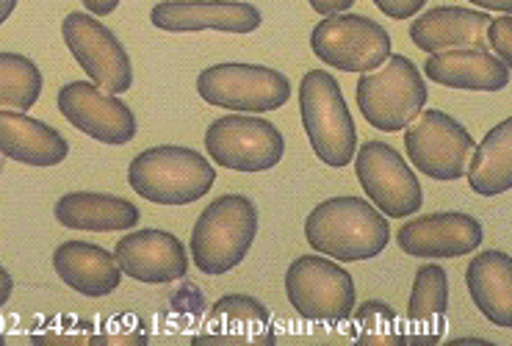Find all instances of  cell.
<instances>
[{
    "label": "cell",
    "instance_id": "d6a6232c",
    "mask_svg": "<svg viewBox=\"0 0 512 346\" xmlns=\"http://www.w3.org/2000/svg\"><path fill=\"white\" fill-rule=\"evenodd\" d=\"M12 291H14V280L12 275L0 266V308L12 299Z\"/></svg>",
    "mask_w": 512,
    "mask_h": 346
},
{
    "label": "cell",
    "instance_id": "f546056e",
    "mask_svg": "<svg viewBox=\"0 0 512 346\" xmlns=\"http://www.w3.org/2000/svg\"><path fill=\"white\" fill-rule=\"evenodd\" d=\"M310 9L324 17H333V14H344L355 6V0H308Z\"/></svg>",
    "mask_w": 512,
    "mask_h": 346
},
{
    "label": "cell",
    "instance_id": "44dd1931",
    "mask_svg": "<svg viewBox=\"0 0 512 346\" xmlns=\"http://www.w3.org/2000/svg\"><path fill=\"white\" fill-rule=\"evenodd\" d=\"M53 216L67 230H84V233H128L142 222V211L122 197L114 194H97V191H72L64 194Z\"/></svg>",
    "mask_w": 512,
    "mask_h": 346
},
{
    "label": "cell",
    "instance_id": "e0dca14e",
    "mask_svg": "<svg viewBox=\"0 0 512 346\" xmlns=\"http://www.w3.org/2000/svg\"><path fill=\"white\" fill-rule=\"evenodd\" d=\"M488 12L463 9V6H438L418 14L410 25V39L424 53H443V50H488Z\"/></svg>",
    "mask_w": 512,
    "mask_h": 346
},
{
    "label": "cell",
    "instance_id": "f1b7e54d",
    "mask_svg": "<svg viewBox=\"0 0 512 346\" xmlns=\"http://www.w3.org/2000/svg\"><path fill=\"white\" fill-rule=\"evenodd\" d=\"M374 6L391 20H410V17L421 14L427 0H374Z\"/></svg>",
    "mask_w": 512,
    "mask_h": 346
},
{
    "label": "cell",
    "instance_id": "9a60e30c",
    "mask_svg": "<svg viewBox=\"0 0 512 346\" xmlns=\"http://www.w3.org/2000/svg\"><path fill=\"white\" fill-rule=\"evenodd\" d=\"M122 275L144 286H167L189 275V252L167 230H128L114 247Z\"/></svg>",
    "mask_w": 512,
    "mask_h": 346
},
{
    "label": "cell",
    "instance_id": "d6986e66",
    "mask_svg": "<svg viewBox=\"0 0 512 346\" xmlns=\"http://www.w3.org/2000/svg\"><path fill=\"white\" fill-rule=\"evenodd\" d=\"M53 269L64 286L89 299L111 297L122 283L117 258L89 241H64L53 252Z\"/></svg>",
    "mask_w": 512,
    "mask_h": 346
},
{
    "label": "cell",
    "instance_id": "3957f363",
    "mask_svg": "<svg viewBox=\"0 0 512 346\" xmlns=\"http://www.w3.org/2000/svg\"><path fill=\"white\" fill-rule=\"evenodd\" d=\"M128 183L147 203L180 208L197 203L214 189L216 169L191 147L164 144L133 158L128 167Z\"/></svg>",
    "mask_w": 512,
    "mask_h": 346
},
{
    "label": "cell",
    "instance_id": "7c38bea8",
    "mask_svg": "<svg viewBox=\"0 0 512 346\" xmlns=\"http://www.w3.org/2000/svg\"><path fill=\"white\" fill-rule=\"evenodd\" d=\"M61 36L72 59L81 64L92 84L108 95L131 92L133 64L120 39L111 34V28L89 12H72L61 23Z\"/></svg>",
    "mask_w": 512,
    "mask_h": 346
},
{
    "label": "cell",
    "instance_id": "8992f818",
    "mask_svg": "<svg viewBox=\"0 0 512 346\" xmlns=\"http://www.w3.org/2000/svg\"><path fill=\"white\" fill-rule=\"evenodd\" d=\"M286 297L291 308L316 324H344L355 311V277L324 255H302L288 266Z\"/></svg>",
    "mask_w": 512,
    "mask_h": 346
},
{
    "label": "cell",
    "instance_id": "4fadbf2b",
    "mask_svg": "<svg viewBox=\"0 0 512 346\" xmlns=\"http://www.w3.org/2000/svg\"><path fill=\"white\" fill-rule=\"evenodd\" d=\"M59 111L75 131L111 147L131 144L139 131L131 106L117 95L103 92L92 81H72L64 86L59 92Z\"/></svg>",
    "mask_w": 512,
    "mask_h": 346
},
{
    "label": "cell",
    "instance_id": "603a6c76",
    "mask_svg": "<svg viewBox=\"0 0 512 346\" xmlns=\"http://www.w3.org/2000/svg\"><path fill=\"white\" fill-rule=\"evenodd\" d=\"M449 313V275L438 263H427L416 272L407 302V344H438L446 333Z\"/></svg>",
    "mask_w": 512,
    "mask_h": 346
},
{
    "label": "cell",
    "instance_id": "83f0119b",
    "mask_svg": "<svg viewBox=\"0 0 512 346\" xmlns=\"http://www.w3.org/2000/svg\"><path fill=\"white\" fill-rule=\"evenodd\" d=\"M485 39H488L493 56L512 67V14H501L496 20H490Z\"/></svg>",
    "mask_w": 512,
    "mask_h": 346
},
{
    "label": "cell",
    "instance_id": "e575fe53",
    "mask_svg": "<svg viewBox=\"0 0 512 346\" xmlns=\"http://www.w3.org/2000/svg\"><path fill=\"white\" fill-rule=\"evenodd\" d=\"M0 346H3V338H0Z\"/></svg>",
    "mask_w": 512,
    "mask_h": 346
},
{
    "label": "cell",
    "instance_id": "4316f807",
    "mask_svg": "<svg viewBox=\"0 0 512 346\" xmlns=\"http://www.w3.org/2000/svg\"><path fill=\"white\" fill-rule=\"evenodd\" d=\"M352 338L366 346H396L405 341L399 327V316L385 302H363L358 311H352Z\"/></svg>",
    "mask_w": 512,
    "mask_h": 346
},
{
    "label": "cell",
    "instance_id": "7a4b0ae2",
    "mask_svg": "<svg viewBox=\"0 0 512 346\" xmlns=\"http://www.w3.org/2000/svg\"><path fill=\"white\" fill-rule=\"evenodd\" d=\"M258 236V208L244 194H225L205 208L191 230L189 252L203 275L222 277L250 255Z\"/></svg>",
    "mask_w": 512,
    "mask_h": 346
},
{
    "label": "cell",
    "instance_id": "cb8c5ba5",
    "mask_svg": "<svg viewBox=\"0 0 512 346\" xmlns=\"http://www.w3.org/2000/svg\"><path fill=\"white\" fill-rule=\"evenodd\" d=\"M465 286L471 302L490 324L512 327V258L507 252H479L468 263Z\"/></svg>",
    "mask_w": 512,
    "mask_h": 346
},
{
    "label": "cell",
    "instance_id": "52a82bcc",
    "mask_svg": "<svg viewBox=\"0 0 512 346\" xmlns=\"http://www.w3.org/2000/svg\"><path fill=\"white\" fill-rule=\"evenodd\" d=\"M197 92L208 106L239 114H269L291 100V81L272 67L227 61L200 72Z\"/></svg>",
    "mask_w": 512,
    "mask_h": 346
},
{
    "label": "cell",
    "instance_id": "6da1fadb",
    "mask_svg": "<svg viewBox=\"0 0 512 346\" xmlns=\"http://www.w3.org/2000/svg\"><path fill=\"white\" fill-rule=\"evenodd\" d=\"M310 250L341 263L371 261L391 241L388 219L360 197H333L316 205L305 219Z\"/></svg>",
    "mask_w": 512,
    "mask_h": 346
},
{
    "label": "cell",
    "instance_id": "7402d4cb",
    "mask_svg": "<svg viewBox=\"0 0 512 346\" xmlns=\"http://www.w3.org/2000/svg\"><path fill=\"white\" fill-rule=\"evenodd\" d=\"M200 341L222 344H274L272 313L255 297L227 294L216 302L205 319Z\"/></svg>",
    "mask_w": 512,
    "mask_h": 346
},
{
    "label": "cell",
    "instance_id": "ffe728a7",
    "mask_svg": "<svg viewBox=\"0 0 512 346\" xmlns=\"http://www.w3.org/2000/svg\"><path fill=\"white\" fill-rule=\"evenodd\" d=\"M0 156L25 167H59L70 156V142L23 111H0Z\"/></svg>",
    "mask_w": 512,
    "mask_h": 346
},
{
    "label": "cell",
    "instance_id": "277c9868",
    "mask_svg": "<svg viewBox=\"0 0 512 346\" xmlns=\"http://www.w3.org/2000/svg\"><path fill=\"white\" fill-rule=\"evenodd\" d=\"M299 114L316 158L333 169L349 167L358 153V128L346 106L341 84L330 72L310 70L302 78Z\"/></svg>",
    "mask_w": 512,
    "mask_h": 346
},
{
    "label": "cell",
    "instance_id": "836d02e7",
    "mask_svg": "<svg viewBox=\"0 0 512 346\" xmlns=\"http://www.w3.org/2000/svg\"><path fill=\"white\" fill-rule=\"evenodd\" d=\"M17 3H20V0H0V25L12 17L14 9H17Z\"/></svg>",
    "mask_w": 512,
    "mask_h": 346
},
{
    "label": "cell",
    "instance_id": "30bf717a",
    "mask_svg": "<svg viewBox=\"0 0 512 346\" xmlns=\"http://www.w3.org/2000/svg\"><path fill=\"white\" fill-rule=\"evenodd\" d=\"M205 150L214 164L233 172H269L286 156V139L269 120L230 114L205 131Z\"/></svg>",
    "mask_w": 512,
    "mask_h": 346
},
{
    "label": "cell",
    "instance_id": "ac0fdd59",
    "mask_svg": "<svg viewBox=\"0 0 512 346\" xmlns=\"http://www.w3.org/2000/svg\"><path fill=\"white\" fill-rule=\"evenodd\" d=\"M424 75L446 89L463 92H501L510 86L512 67L488 50H443L432 53L424 64Z\"/></svg>",
    "mask_w": 512,
    "mask_h": 346
},
{
    "label": "cell",
    "instance_id": "2e32d148",
    "mask_svg": "<svg viewBox=\"0 0 512 346\" xmlns=\"http://www.w3.org/2000/svg\"><path fill=\"white\" fill-rule=\"evenodd\" d=\"M396 244L410 258H429V261L463 258L479 250L482 225L474 216L460 214V211L427 214L399 227Z\"/></svg>",
    "mask_w": 512,
    "mask_h": 346
},
{
    "label": "cell",
    "instance_id": "5bb4252c",
    "mask_svg": "<svg viewBox=\"0 0 512 346\" xmlns=\"http://www.w3.org/2000/svg\"><path fill=\"white\" fill-rule=\"evenodd\" d=\"M150 23L167 34H252L263 23V14L241 0H164L155 3Z\"/></svg>",
    "mask_w": 512,
    "mask_h": 346
},
{
    "label": "cell",
    "instance_id": "9c48e42d",
    "mask_svg": "<svg viewBox=\"0 0 512 346\" xmlns=\"http://www.w3.org/2000/svg\"><path fill=\"white\" fill-rule=\"evenodd\" d=\"M474 136L465 125L443 111H421L405 128V150L410 164L432 180L452 183L465 178V169L474 153Z\"/></svg>",
    "mask_w": 512,
    "mask_h": 346
},
{
    "label": "cell",
    "instance_id": "484cf974",
    "mask_svg": "<svg viewBox=\"0 0 512 346\" xmlns=\"http://www.w3.org/2000/svg\"><path fill=\"white\" fill-rule=\"evenodd\" d=\"M42 72L20 53H0V111L28 114L42 97Z\"/></svg>",
    "mask_w": 512,
    "mask_h": 346
},
{
    "label": "cell",
    "instance_id": "4dcf8cb0",
    "mask_svg": "<svg viewBox=\"0 0 512 346\" xmlns=\"http://www.w3.org/2000/svg\"><path fill=\"white\" fill-rule=\"evenodd\" d=\"M81 3L92 17H108V14L117 12V6H120V0H81Z\"/></svg>",
    "mask_w": 512,
    "mask_h": 346
},
{
    "label": "cell",
    "instance_id": "ba28073f",
    "mask_svg": "<svg viewBox=\"0 0 512 346\" xmlns=\"http://www.w3.org/2000/svg\"><path fill=\"white\" fill-rule=\"evenodd\" d=\"M310 48L327 67L352 75L374 72L393 53L391 34L377 20L346 12L324 17L310 34Z\"/></svg>",
    "mask_w": 512,
    "mask_h": 346
},
{
    "label": "cell",
    "instance_id": "8fae6325",
    "mask_svg": "<svg viewBox=\"0 0 512 346\" xmlns=\"http://www.w3.org/2000/svg\"><path fill=\"white\" fill-rule=\"evenodd\" d=\"M355 175L369 203L382 216L407 219L421 211L424 189L407 161L385 142H366L355 153Z\"/></svg>",
    "mask_w": 512,
    "mask_h": 346
},
{
    "label": "cell",
    "instance_id": "5b68a950",
    "mask_svg": "<svg viewBox=\"0 0 512 346\" xmlns=\"http://www.w3.org/2000/svg\"><path fill=\"white\" fill-rule=\"evenodd\" d=\"M427 81L407 56H388L374 72L360 75L358 108L363 120L382 133L405 131L427 106Z\"/></svg>",
    "mask_w": 512,
    "mask_h": 346
},
{
    "label": "cell",
    "instance_id": "1f68e13d",
    "mask_svg": "<svg viewBox=\"0 0 512 346\" xmlns=\"http://www.w3.org/2000/svg\"><path fill=\"white\" fill-rule=\"evenodd\" d=\"M468 3H474L479 9H488V12L512 14V0H468Z\"/></svg>",
    "mask_w": 512,
    "mask_h": 346
},
{
    "label": "cell",
    "instance_id": "d4e9b609",
    "mask_svg": "<svg viewBox=\"0 0 512 346\" xmlns=\"http://www.w3.org/2000/svg\"><path fill=\"white\" fill-rule=\"evenodd\" d=\"M465 175L479 197H499L512 189V120L499 122L474 147Z\"/></svg>",
    "mask_w": 512,
    "mask_h": 346
}]
</instances>
